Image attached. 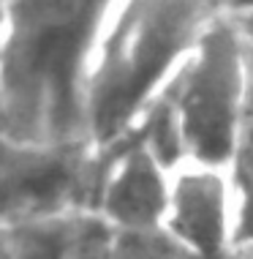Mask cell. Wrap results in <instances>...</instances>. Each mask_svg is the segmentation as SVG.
I'll return each instance as SVG.
<instances>
[{"label": "cell", "instance_id": "obj_1", "mask_svg": "<svg viewBox=\"0 0 253 259\" xmlns=\"http://www.w3.org/2000/svg\"><path fill=\"white\" fill-rule=\"evenodd\" d=\"M117 0H3L0 131L30 142L87 139L84 93Z\"/></svg>", "mask_w": 253, "mask_h": 259}, {"label": "cell", "instance_id": "obj_2", "mask_svg": "<svg viewBox=\"0 0 253 259\" xmlns=\"http://www.w3.org/2000/svg\"><path fill=\"white\" fill-rule=\"evenodd\" d=\"M226 0H117L90 66L84 128L95 148L120 142L161 96Z\"/></svg>", "mask_w": 253, "mask_h": 259}, {"label": "cell", "instance_id": "obj_3", "mask_svg": "<svg viewBox=\"0 0 253 259\" xmlns=\"http://www.w3.org/2000/svg\"><path fill=\"white\" fill-rule=\"evenodd\" d=\"M248 85V38L231 17L207 30L161 96L177 117L188 161L229 166Z\"/></svg>", "mask_w": 253, "mask_h": 259}, {"label": "cell", "instance_id": "obj_4", "mask_svg": "<svg viewBox=\"0 0 253 259\" xmlns=\"http://www.w3.org/2000/svg\"><path fill=\"white\" fill-rule=\"evenodd\" d=\"M104 150L90 139L30 142L0 131V229L93 210Z\"/></svg>", "mask_w": 253, "mask_h": 259}, {"label": "cell", "instance_id": "obj_5", "mask_svg": "<svg viewBox=\"0 0 253 259\" xmlns=\"http://www.w3.org/2000/svg\"><path fill=\"white\" fill-rule=\"evenodd\" d=\"M240 191L229 166L182 161L172 172L164 235L188 259H229L237 248Z\"/></svg>", "mask_w": 253, "mask_h": 259}, {"label": "cell", "instance_id": "obj_6", "mask_svg": "<svg viewBox=\"0 0 253 259\" xmlns=\"http://www.w3.org/2000/svg\"><path fill=\"white\" fill-rule=\"evenodd\" d=\"M101 150L104 175L93 213L123 232H164L172 169L133 131Z\"/></svg>", "mask_w": 253, "mask_h": 259}, {"label": "cell", "instance_id": "obj_7", "mask_svg": "<svg viewBox=\"0 0 253 259\" xmlns=\"http://www.w3.org/2000/svg\"><path fill=\"white\" fill-rule=\"evenodd\" d=\"M115 227L93 210H74L0 229L9 259H104Z\"/></svg>", "mask_w": 253, "mask_h": 259}, {"label": "cell", "instance_id": "obj_8", "mask_svg": "<svg viewBox=\"0 0 253 259\" xmlns=\"http://www.w3.org/2000/svg\"><path fill=\"white\" fill-rule=\"evenodd\" d=\"M229 172L240 191V199H253V47L248 44V85H245L242 115L237 125V142Z\"/></svg>", "mask_w": 253, "mask_h": 259}, {"label": "cell", "instance_id": "obj_9", "mask_svg": "<svg viewBox=\"0 0 253 259\" xmlns=\"http://www.w3.org/2000/svg\"><path fill=\"white\" fill-rule=\"evenodd\" d=\"M104 259H188L164 232H123L115 229Z\"/></svg>", "mask_w": 253, "mask_h": 259}, {"label": "cell", "instance_id": "obj_10", "mask_svg": "<svg viewBox=\"0 0 253 259\" xmlns=\"http://www.w3.org/2000/svg\"><path fill=\"white\" fill-rule=\"evenodd\" d=\"M253 243V199H240V221H237V246Z\"/></svg>", "mask_w": 253, "mask_h": 259}, {"label": "cell", "instance_id": "obj_11", "mask_svg": "<svg viewBox=\"0 0 253 259\" xmlns=\"http://www.w3.org/2000/svg\"><path fill=\"white\" fill-rule=\"evenodd\" d=\"M231 19H253V0H226Z\"/></svg>", "mask_w": 253, "mask_h": 259}, {"label": "cell", "instance_id": "obj_12", "mask_svg": "<svg viewBox=\"0 0 253 259\" xmlns=\"http://www.w3.org/2000/svg\"><path fill=\"white\" fill-rule=\"evenodd\" d=\"M0 117H3V0H0Z\"/></svg>", "mask_w": 253, "mask_h": 259}, {"label": "cell", "instance_id": "obj_13", "mask_svg": "<svg viewBox=\"0 0 253 259\" xmlns=\"http://www.w3.org/2000/svg\"><path fill=\"white\" fill-rule=\"evenodd\" d=\"M237 25H240V30L245 33V38H248V44L253 47V19H234Z\"/></svg>", "mask_w": 253, "mask_h": 259}, {"label": "cell", "instance_id": "obj_14", "mask_svg": "<svg viewBox=\"0 0 253 259\" xmlns=\"http://www.w3.org/2000/svg\"><path fill=\"white\" fill-rule=\"evenodd\" d=\"M245 251V259H253V243H248V246H240Z\"/></svg>", "mask_w": 253, "mask_h": 259}, {"label": "cell", "instance_id": "obj_15", "mask_svg": "<svg viewBox=\"0 0 253 259\" xmlns=\"http://www.w3.org/2000/svg\"><path fill=\"white\" fill-rule=\"evenodd\" d=\"M0 259H9V254H6V248H3V243H0Z\"/></svg>", "mask_w": 253, "mask_h": 259}]
</instances>
